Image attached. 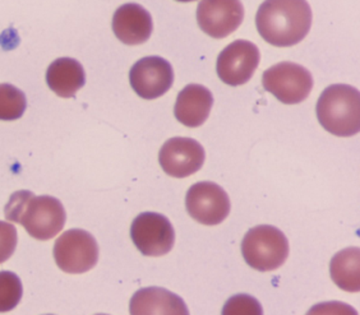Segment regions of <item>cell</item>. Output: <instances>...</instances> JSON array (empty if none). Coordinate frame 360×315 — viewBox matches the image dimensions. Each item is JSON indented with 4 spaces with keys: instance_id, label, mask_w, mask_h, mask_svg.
<instances>
[{
    "instance_id": "cell-9",
    "label": "cell",
    "mask_w": 360,
    "mask_h": 315,
    "mask_svg": "<svg viewBox=\"0 0 360 315\" xmlns=\"http://www.w3.org/2000/svg\"><path fill=\"white\" fill-rule=\"evenodd\" d=\"M259 60V49L253 42L236 40L219 55L216 72L222 82L229 86H242L250 82Z\"/></svg>"
},
{
    "instance_id": "cell-5",
    "label": "cell",
    "mask_w": 360,
    "mask_h": 315,
    "mask_svg": "<svg viewBox=\"0 0 360 315\" xmlns=\"http://www.w3.org/2000/svg\"><path fill=\"white\" fill-rule=\"evenodd\" d=\"M262 84L278 101L295 105L304 101L312 92V73L297 63L283 62L272 65L262 76Z\"/></svg>"
},
{
    "instance_id": "cell-21",
    "label": "cell",
    "mask_w": 360,
    "mask_h": 315,
    "mask_svg": "<svg viewBox=\"0 0 360 315\" xmlns=\"http://www.w3.org/2000/svg\"><path fill=\"white\" fill-rule=\"evenodd\" d=\"M18 233L17 229L9 222L0 221V264L7 262L17 248Z\"/></svg>"
},
{
    "instance_id": "cell-1",
    "label": "cell",
    "mask_w": 360,
    "mask_h": 315,
    "mask_svg": "<svg viewBox=\"0 0 360 315\" xmlns=\"http://www.w3.org/2000/svg\"><path fill=\"white\" fill-rule=\"evenodd\" d=\"M312 20L307 0H266L258 8L256 27L264 41L277 48H289L304 40Z\"/></svg>"
},
{
    "instance_id": "cell-22",
    "label": "cell",
    "mask_w": 360,
    "mask_h": 315,
    "mask_svg": "<svg viewBox=\"0 0 360 315\" xmlns=\"http://www.w3.org/2000/svg\"><path fill=\"white\" fill-rule=\"evenodd\" d=\"M176 1H181V3H191V1H194V0H176Z\"/></svg>"
},
{
    "instance_id": "cell-14",
    "label": "cell",
    "mask_w": 360,
    "mask_h": 315,
    "mask_svg": "<svg viewBox=\"0 0 360 315\" xmlns=\"http://www.w3.org/2000/svg\"><path fill=\"white\" fill-rule=\"evenodd\" d=\"M214 106L211 91L201 84H188L181 89L174 106V115L188 128H198L207 120Z\"/></svg>"
},
{
    "instance_id": "cell-10",
    "label": "cell",
    "mask_w": 360,
    "mask_h": 315,
    "mask_svg": "<svg viewBox=\"0 0 360 315\" xmlns=\"http://www.w3.org/2000/svg\"><path fill=\"white\" fill-rule=\"evenodd\" d=\"M205 148L193 138L174 137L161 147L159 162L173 178L183 179L200 172L205 164Z\"/></svg>"
},
{
    "instance_id": "cell-3",
    "label": "cell",
    "mask_w": 360,
    "mask_h": 315,
    "mask_svg": "<svg viewBox=\"0 0 360 315\" xmlns=\"http://www.w3.org/2000/svg\"><path fill=\"white\" fill-rule=\"evenodd\" d=\"M317 119L326 131L338 137L360 131V92L349 84H333L322 92L316 106Z\"/></svg>"
},
{
    "instance_id": "cell-19",
    "label": "cell",
    "mask_w": 360,
    "mask_h": 315,
    "mask_svg": "<svg viewBox=\"0 0 360 315\" xmlns=\"http://www.w3.org/2000/svg\"><path fill=\"white\" fill-rule=\"evenodd\" d=\"M23 295V288L20 277L13 272H0V313H7L13 310Z\"/></svg>"
},
{
    "instance_id": "cell-17",
    "label": "cell",
    "mask_w": 360,
    "mask_h": 315,
    "mask_svg": "<svg viewBox=\"0 0 360 315\" xmlns=\"http://www.w3.org/2000/svg\"><path fill=\"white\" fill-rule=\"evenodd\" d=\"M359 248H347L333 255L330 274L338 288L347 292H359Z\"/></svg>"
},
{
    "instance_id": "cell-4",
    "label": "cell",
    "mask_w": 360,
    "mask_h": 315,
    "mask_svg": "<svg viewBox=\"0 0 360 315\" xmlns=\"http://www.w3.org/2000/svg\"><path fill=\"white\" fill-rule=\"evenodd\" d=\"M242 254L247 264L259 272L281 267L289 257V241L285 233L270 225L250 229L242 241Z\"/></svg>"
},
{
    "instance_id": "cell-6",
    "label": "cell",
    "mask_w": 360,
    "mask_h": 315,
    "mask_svg": "<svg viewBox=\"0 0 360 315\" xmlns=\"http://www.w3.org/2000/svg\"><path fill=\"white\" fill-rule=\"evenodd\" d=\"M54 259L65 274L89 272L98 262V244L89 231L72 229L56 239Z\"/></svg>"
},
{
    "instance_id": "cell-8",
    "label": "cell",
    "mask_w": 360,
    "mask_h": 315,
    "mask_svg": "<svg viewBox=\"0 0 360 315\" xmlns=\"http://www.w3.org/2000/svg\"><path fill=\"white\" fill-rule=\"evenodd\" d=\"M189 216L206 226L224 222L230 213L231 203L228 193L214 181H200L192 185L186 195Z\"/></svg>"
},
{
    "instance_id": "cell-7",
    "label": "cell",
    "mask_w": 360,
    "mask_h": 315,
    "mask_svg": "<svg viewBox=\"0 0 360 315\" xmlns=\"http://www.w3.org/2000/svg\"><path fill=\"white\" fill-rule=\"evenodd\" d=\"M131 238L146 257H161L170 253L175 243V231L167 216L143 212L133 219Z\"/></svg>"
},
{
    "instance_id": "cell-16",
    "label": "cell",
    "mask_w": 360,
    "mask_h": 315,
    "mask_svg": "<svg viewBox=\"0 0 360 315\" xmlns=\"http://www.w3.org/2000/svg\"><path fill=\"white\" fill-rule=\"evenodd\" d=\"M46 83L58 96L70 98L86 83V73L82 64L73 58H59L49 65Z\"/></svg>"
},
{
    "instance_id": "cell-2",
    "label": "cell",
    "mask_w": 360,
    "mask_h": 315,
    "mask_svg": "<svg viewBox=\"0 0 360 315\" xmlns=\"http://www.w3.org/2000/svg\"><path fill=\"white\" fill-rule=\"evenodd\" d=\"M6 219L21 224L28 235L37 240H50L62 231L67 213L59 199L28 191L14 193L6 206Z\"/></svg>"
},
{
    "instance_id": "cell-12",
    "label": "cell",
    "mask_w": 360,
    "mask_h": 315,
    "mask_svg": "<svg viewBox=\"0 0 360 315\" xmlns=\"http://www.w3.org/2000/svg\"><path fill=\"white\" fill-rule=\"evenodd\" d=\"M243 20L240 0H202L197 8L198 26L214 39H225L236 32Z\"/></svg>"
},
{
    "instance_id": "cell-13",
    "label": "cell",
    "mask_w": 360,
    "mask_h": 315,
    "mask_svg": "<svg viewBox=\"0 0 360 315\" xmlns=\"http://www.w3.org/2000/svg\"><path fill=\"white\" fill-rule=\"evenodd\" d=\"M153 31L150 12L136 3L117 9L112 17V32L125 45H141L150 40Z\"/></svg>"
},
{
    "instance_id": "cell-20",
    "label": "cell",
    "mask_w": 360,
    "mask_h": 315,
    "mask_svg": "<svg viewBox=\"0 0 360 315\" xmlns=\"http://www.w3.org/2000/svg\"><path fill=\"white\" fill-rule=\"evenodd\" d=\"M262 313V305L253 296L247 294L230 297L222 309V314L226 315H261Z\"/></svg>"
},
{
    "instance_id": "cell-18",
    "label": "cell",
    "mask_w": 360,
    "mask_h": 315,
    "mask_svg": "<svg viewBox=\"0 0 360 315\" xmlns=\"http://www.w3.org/2000/svg\"><path fill=\"white\" fill-rule=\"evenodd\" d=\"M27 108L25 92L13 84H0V120L11 122L22 117Z\"/></svg>"
},
{
    "instance_id": "cell-11",
    "label": "cell",
    "mask_w": 360,
    "mask_h": 315,
    "mask_svg": "<svg viewBox=\"0 0 360 315\" xmlns=\"http://www.w3.org/2000/svg\"><path fill=\"white\" fill-rule=\"evenodd\" d=\"M133 91L145 100L164 96L174 83L172 64L161 56H146L133 65L129 72Z\"/></svg>"
},
{
    "instance_id": "cell-15",
    "label": "cell",
    "mask_w": 360,
    "mask_h": 315,
    "mask_svg": "<svg viewBox=\"0 0 360 315\" xmlns=\"http://www.w3.org/2000/svg\"><path fill=\"white\" fill-rule=\"evenodd\" d=\"M134 315H188L187 304L179 295L161 288H141L133 295L129 305Z\"/></svg>"
}]
</instances>
